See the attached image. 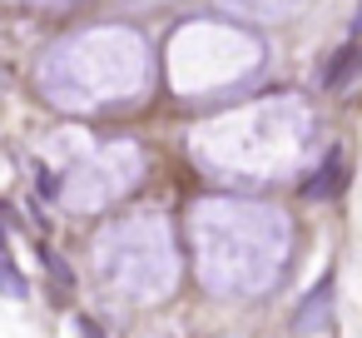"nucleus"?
<instances>
[{
	"instance_id": "f257e3e1",
	"label": "nucleus",
	"mask_w": 362,
	"mask_h": 338,
	"mask_svg": "<svg viewBox=\"0 0 362 338\" xmlns=\"http://www.w3.org/2000/svg\"><path fill=\"white\" fill-rule=\"evenodd\" d=\"M75 90L60 105H100L115 95H134L144 80V40L134 30H90L80 40H65L50 60H45V80L50 75H80Z\"/></svg>"
},
{
	"instance_id": "f03ea898",
	"label": "nucleus",
	"mask_w": 362,
	"mask_h": 338,
	"mask_svg": "<svg viewBox=\"0 0 362 338\" xmlns=\"http://www.w3.org/2000/svg\"><path fill=\"white\" fill-rule=\"evenodd\" d=\"M100 269L110 288H124L134 298H159L174 283V249H169V224L149 219L144 249H134V224H119L100 239Z\"/></svg>"
},
{
	"instance_id": "7ed1b4c3",
	"label": "nucleus",
	"mask_w": 362,
	"mask_h": 338,
	"mask_svg": "<svg viewBox=\"0 0 362 338\" xmlns=\"http://www.w3.org/2000/svg\"><path fill=\"white\" fill-rule=\"evenodd\" d=\"M134 179H139V150L134 145H110L100 159H90L65 184V199H70V209H100L105 199L124 194Z\"/></svg>"
},
{
	"instance_id": "20e7f679",
	"label": "nucleus",
	"mask_w": 362,
	"mask_h": 338,
	"mask_svg": "<svg viewBox=\"0 0 362 338\" xmlns=\"http://www.w3.org/2000/svg\"><path fill=\"white\" fill-rule=\"evenodd\" d=\"M342 179H347V154L332 145V150H327V159H322V174H313V179H308V199H332V194L342 189Z\"/></svg>"
},
{
	"instance_id": "39448f33",
	"label": "nucleus",
	"mask_w": 362,
	"mask_h": 338,
	"mask_svg": "<svg viewBox=\"0 0 362 338\" xmlns=\"http://www.w3.org/2000/svg\"><path fill=\"white\" fill-rule=\"evenodd\" d=\"M352 65H362V45H357V40H352V45H342V50L332 55V65L322 70V85H327V90H342V85H347V75H352Z\"/></svg>"
},
{
	"instance_id": "423d86ee",
	"label": "nucleus",
	"mask_w": 362,
	"mask_h": 338,
	"mask_svg": "<svg viewBox=\"0 0 362 338\" xmlns=\"http://www.w3.org/2000/svg\"><path fill=\"white\" fill-rule=\"evenodd\" d=\"M327 298H332V288L322 283V288H317V293L303 303V313H298V328H303V333H313V328H317L313 318H322V313H327Z\"/></svg>"
},
{
	"instance_id": "0eeeda50",
	"label": "nucleus",
	"mask_w": 362,
	"mask_h": 338,
	"mask_svg": "<svg viewBox=\"0 0 362 338\" xmlns=\"http://www.w3.org/2000/svg\"><path fill=\"white\" fill-rule=\"evenodd\" d=\"M6 293H11V298H25V278H21V269H16L11 259H6Z\"/></svg>"
},
{
	"instance_id": "6e6552de",
	"label": "nucleus",
	"mask_w": 362,
	"mask_h": 338,
	"mask_svg": "<svg viewBox=\"0 0 362 338\" xmlns=\"http://www.w3.org/2000/svg\"><path fill=\"white\" fill-rule=\"evenodd\" d=\"M75 323H80V333H85V338H105V333L95 328V318H75Z\"/></svg>"
},
{
	"instance_id": "1a4fd4ad",
	"label": "nucleus",
	"mask_w": 362,
	"mask_h": 338,
	"mask_svg": "<svg viewBox=\"0 0 362 338\" xmlns=\"http://www.w3.org/2000/svg\"><path fill=\"white\" fill-rule=\"evenodd\" d=\"M352 35H362V11H357V21H352Z\"/></svg>"
}]
</instances>
